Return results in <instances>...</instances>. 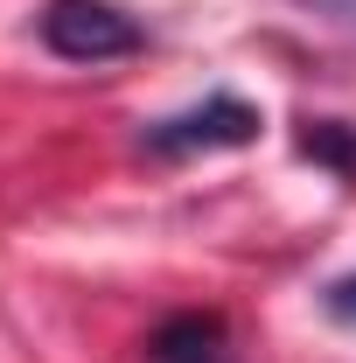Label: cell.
Wrapping results in <instances>:
<instances>
[{
    "label": "cell",
    "instance_id": "obj_1",
    "mask_svg": "<svg viewBox=\"0 0 356 363\" xmlns=\"http://www.w3.org/2000/svg\"><path fill=\"white\" fill-rule=\"evenodd\" d=\"M35 28L63 63H112V56L140 49V21L112 0H49Z\"/></svg>",
    "mask_w": 356,
    "mask_h": 363
},
{
    "label": "cell",
    "instance_id": "obj_3",
    "mask_svg": "<svg viewBox=\"0 0 356 363\" xmlns=\"http://www.w3.org/2000/svg\"><path fill=\"white\" fill-rule=\"evenodd\" d=\"M147 357H154V363H238V357H230V342H223V321H210V315L168 321V328L154 335Z\"/></svg>",
    "mask_w": 356,
    "mask_h": 363
},
{
    "label": "cell",
    "instance_id": "obj_2",
    "mask_svg": "<svg viewBox=\"0 0 356 363\" xmlns=\"http://www.w3.org/2000/svg\"><path fill=\"white\" fill-rule=\"evenodd\" d=\"M259 140V112L245 98H203L175 119H154L147 126V147L154 154H210V147H245Z\"/></svg>",
    "mask_w": 356,
    "mask_h": 363
},
{
    "label": "cell",
    "instance_id": "obj_4",
    "mask_svg": "<svg viewBox=\"0 0 356 363\" xmlns=\"http://www.w3.org/2000/svg\"><path fill=\"white\" fill-rule=\"evenodd\" d=\"M328 315H335V321H356V272H343V279L328 286Z\"/></svg>",
    "mask_w": 356,
    "mask_h": 363
},
{
    "label": "cell",
    "instance_id": "obj_5",
    "mask_svg": "<svg viewBox=\"0 0 356 363\" xmlns=\"http://www.w3.org/2000/svg\"><path fill=\"white\" fill-rule=\"evenodd\" d=\"M308 7H321V14H343V21H356V0H308Z\"/></svg>",
    "mask_w": 356,
    "mask_h": 363
}]
</instances>
